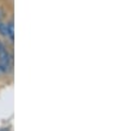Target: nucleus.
Listing matches in <instances>:
<instances>
[{
  "label": "nucleus",
  "mask_w": 124,
  "mask_h": 131,
  "mask_svg": "<svg viewBox=\"0 0 124 131\" xmlns=\"http://www.w3.org/2000/svg\"><path fill=\"white\" fill-rule=\"evenodd\" d=\"M7 38H9V40L11 42H13L14 40V28H13V23L9 22L7 24Z\"/></svg>",
  "instance_id": "nucleus-2"
},
{
  "label": "nucleus",
  "mask_w": 124,
  "mask_h": 131,
  "mask_svg": "<svg viewBox=\"0 0 124 131\" xmlns=\"http://www.w3.org/2000/svg\"><path fill=\"white\" fill-rule=\"evenodd\" d=\"M0 34L7 38V24L0 20Z\"/></svg>",
  "instance_id": "nucleus-3"
},
{
  "label": "nucleus",
  "mask_w": 124,
  "mask_h": 131,
  "mask_svg": "<svg viewBox=\"0 0 124 131\" xmlns=\"http://www.w3.org/2000/svg\"><path fill=\"white\" fill-rule=\"evenodd\" d=\"M11 66V55L6 49L5 44L0 41V72L7 73Z\"/></svg>",
  "instance_id": "nucleus-1"
}]
</instances>
